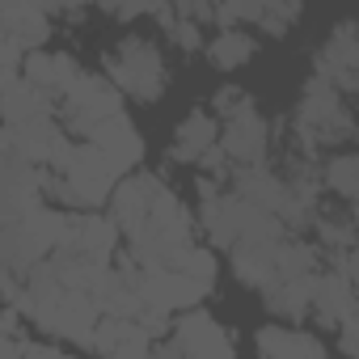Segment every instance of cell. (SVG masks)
Returning a JSON list of instances; mask_svg holds the SVG:
<instances>
[{
  "instance_id": "52a82bcc",
  "label": "cell",
  "mask_w": 359,
  "mask_h": 359,
  "mask_svg": "<svg viewBox=\"0 0 359 359\" xmlns=\"http://www.w3.org/2000/svg\"><path fill=\"white\" fill-rule=\"evenodd\" d=\"M266 123H262V114L254 110V102L250 106H241L237 114H229L224 118V135L216 140V148L224 152V161L229 165H241V169H250V165H262V156H266Z\"/></svg>"
},
{
  "instance_id": "5b68a950",
  "label": "cell",
  "mask_w": 359,
  "mask_h": 359,
  "mask_svg": "<svg viewBox=\"0 0 359 359\" xmlns=\"http://www.w3.org/2000/svg\"><path fill=\"white\" fill-rule=\"evenodd\" d=\"M55 106H60V127L64 131H72V135H81V144L102 127V123H110L114 114H123V97H118V89L106 81V76H89V72H81L60 97H55Z\"/></svg>"
},
{
  "instance_id": "277c9868",
  "label": "cell",
  "mask_w": 359,
  "mask_h": 359,
  "mask_svg": "<svg viewBox=\"0 0 359 359\" xmlns=\"http://www.w3.org/2000/svg\"><path fill=\"white\" fill-rule=\"evenodd\" d=\"M106 81L123 93H131L135 102H156L165 93V60L148 39H123L110 55H106Z\"/></svg>"
},
{
  "instance_id": "3957f363",
  "label": "cell",
  "mask_w": 359,
  "mask_h": 359,
  "mask_svg": "<svg viewBox=\"0 0 359 359\" xmlns=\"http://www.w3.org/2000/svg\"><path fill=\"white\" fill-rule=\"evenodd\" d=\"M351 131H355V123H351V110H346L342 93L334 85H325L321 76H313L304 85V97H300V110H296V144H300V152L342 144V140H351Z\"/></svg>"
},
{
  "instance_id": "e0dca14e",
  "label": "cell",
  "mask_w": 359,
  "mask_h": 359,
  "mask_svg": "<svg viewBox=\"0 0 359 359\" xmlns=\"http://www.w3.org/2000/svg\"><path fill=\"white\" fill-rule=\"evenodd\" d=\"M300 18V5H258V26H266L271 34H283L292 22Z\"/></svg>"
},
{
  "instance_id": "d6986e66",
  "label": "cell",
  "mask_w": 359,
  "mask_h": 359,
  "mask_svg": "<svg viewBox=\"0 0 359 359\" xmlns=\"http://www.w3.org/2000/svg\"><path fill=\"white\" fill-rule=\"evenodd\" d=\"M148 359H191V355H182V351H173V346L165 342V346H161L156 355H148ZM220 359H237V355H220Z\"/></svg>"
},
{
  "instance_id": "7c38bea8",
  "label": "cell",
  "mask_w": 359,
  "mask_h": 359,
  "mask_svg": "<svg viewBox=\"0 0 359 359\" xmlns=\"http://www.w3.org/2000/svg\"><path fill=\"white\" fill-rule=\"evenodd\" d=\"M85 68L72 60V55H64V51H30L26 60H22V76L39 89V93H47L51 102L81 76Z\"/></svg>"
},
{
  "instance_id": "4fadbf2b",
  "label": "cell",
  "mask_w": 359,
  "mask_h": 359,
  "mask_svg": "<svg viewBox=\"0 0 359 359\" xmlns=\"http://www.w3.org/2000/svg\"><path fill=\"white\" fill-rule=\"evenodd\" d=\"M258 351H262V359H325L321 338H313L304 330H283V325H262Z\"/></svg>"
},
{
  "instance_id": "30bf717a",
  "label": "cell",
  "mask_w": 359,
  "mask_h": 359,
  "mask_svg": "<svg viewBox=\"0 0 359 359\" xmlns=\"http://www.w3.org/2000/svg\"><path fill=\"white\" fill-rule=\"evenodd\" d=\"M85 144H93V148L118 169V177L144 161V140H140V131H135V123H131L127 114H114L110 123H102Z\"/></svg>"
},
{
  "instance_id": "5bb4252c",
  "label": "cell",
  "mask_w": 359,
  "mask_h": 359,
  "mask_svg": "<svg viewBox=\"0 0 359 359\" xmlns=\"http://www.w3.org/2000/svg\"><path fill=\"white\" fill-rule=\"evenodd\" d=\"M216 140H220L216 118H212V114H191V118L177 123V131H173V161L199 165V161L216 148Z\"/></svg>"
},
{
  "instance_id": "7a4b0ae2",
  "label": "cell",
  "mask_w": 359,
  "mask_h": 359,
  "mask_svg": "<svg viewBox=\"0 0 359 359\" xmlns=\"http://www.w3.org/2000/svg\"><path fill=\"white\" fill-rule=\"evenodd\" d=\"M60 224H64V212H55L47 203H39L22 220L5 224L0 229V271H9V275L22 279L43 258H51L55 245H60Z\"/></svg>"
},
{
  "instance_id": "8fae6325",
  "label": "cell",
  "mask_w": 359,
  "mask_h": 359,
  "mask_svg": "<svg viewBox=\"0 0 359 359\" xmlns=\"http://www.w3.org/2000/svg\"><path fill=\"white\" fill-rule=\"evenodd\" d=\"M93 351L102 359H148L152 355V334L135 321L102 317L97 330H93Z\"/></svg>"
},
{
  "instance_id": "9a60e30c",
  "label": "cell",
  "mask_w": 359,
  "mask_h": 359,
  "mask_svg": "<svg viewBox=\"0 0 359 359\" xmlns=\"http://www.w3.org/2000/svg\"><path fill=\"white\" fill-rule=\"evenodd\" d=\"M208 55H212V64H216L220 72H233V68H241V64L254 55V39H250L245 30H237V26H224V30L212 39Z\"/></svg>"
},
{
  "instance_id": "6da1fadb",
  "label": "cell",
  "mask_w": 359,
  "mask_h": 359,
  "mask_svg": "<svg viewBox=\"0 0 359 359\" xmlns=\"http://www.w3.org/2000/svg\"><path fill=\"white\" fill-rule=\"evenodd\" d=\"M118 182H123L118 169L93 144H81V140H72L68 152L60 156V165L47 169V195H55L72 212H93L97 203H106L114 195Z\"/></svg>"
},
{
  "instance_id": "2e32d148",
  "label": "cell",
  "mask_w": 359,
  "mask_h": 359,
  "mask_svg": "<svg viewBox=\"0 0 359 359\" xmlns=\"http://www.w3.org/2000/svg\"><path fill=\"white\" fill-rule=\"evenodd\" d=\"M321 182H325V191H334L346 208L355 203V195H359V161L346 152V156H334V161H325V169H321Z\"/></svg>"
},
{
  "instance_id": "ba28073f",
  "label": "cell",
  "mask_w": 359,
  "mask_h": 359,
  "mask_svg": "<svg viewBox=\"0 0 359 359\" xmlns=\"http://www.w3.org/2000/svg\"><path fill=\"white\" fill-rule=\"evenodd\" d=\"M317 76L325 85H334L342 97H351L359 89V43H355V22H342L325 47L317 51Z\"/></svg>"
},
{
  "instance_id": "9c48e42d",
  "label": "cell",
  "mask_w": 359,
  "mask_h": 359,
  "mask_svg": "<svg viewBox=\"0 0 359 359\" xmlns=\"http://www.w3.org/2000/svg\"><path fill=\"white\" fill-rule=\"evenodd\" d=\"M0 118H5V127L55 118V102L47 93H39L22 72H13V76H0Z\"/></svg>"
},
{
  "instance_id": "8992f818",
  "label": "cell",
  "mask_w": 359,
  "mask_h": 359,
  "mask_svg": "<svg viewBox=\"0 0 359 359\" xmlns=\"http://www.w3.org/2000/svg\"><path fill=\"white\" fill-rule=\"evenodd\" d=\"M55 250L72 258H89V262H110L118 250V229L97 212H64Z\"/></svg>"
},
{
  "instance_id": "ac0fdd59",
  "label": "cell",
  "mask_w": 359,
  "mask_h": 359,
  "mask_svg": "<svg viewBox=\"0 0 359 359\" xmlns=\"http://www.w3.org/2000/svg\"><path fill=\"white\" fill-rule=\"evenodd\" d=\"M18 359H72V355H64V351H55V346H43V342H26Z\"/></svg>"
}]
</instances>
